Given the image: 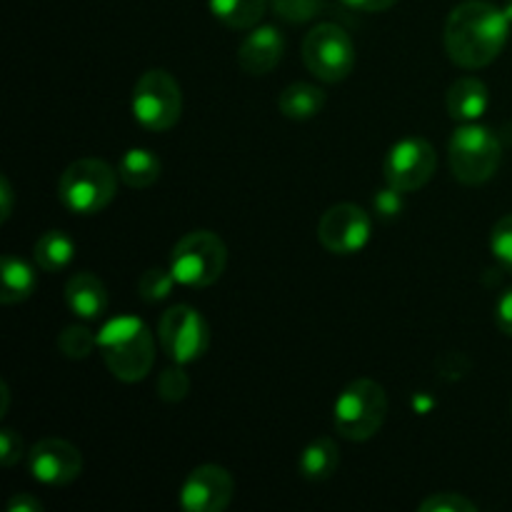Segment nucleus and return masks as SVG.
Here are the masks:
<instances>
[{
    "instance_id": "1",
    "label": "nucleus",
    "mask_w": 512,
    "mask_h": 512,
    "mask_svg": "<svg viewBox=\"0 0 512 512\" xmlns=\"http://www.w3.org/2000/svg\"><path fill=\"white\" fill-rule=\"evenodd\" d=\"M510 35L505 10L488 0H465L445 23V50L458 68L478 70L493 63L503 53Z\"/></svg>"
},
{
    "instance_id": "2",
    "label": "nucleus",
    "mask_w": 512,
    "mask_h": 512,
    "mask_svg": "<svg viewBox=\"0 0 512 512\" xmlns=\"http://www.w3.org/2000/svg\"><path fill=\"white\" fill-rule=\"evenodd\" d=\"M98 348L110 373L123 383H138L153 370V333L143 320L133 318V315L108 320L98 335Z\"/></svg>"
},
{
    "instance_id": "3",
    "label": "nucleus",
    "mask_w": 512,
    "mask_h": 512,
    "mask_svg": "<svg viewBox=\"0 0 512 512\" xmlns=\"http://www.w3.org/2000/svg\"><path fill=\"white\" fill-rule=\"evenodd\" d=\"M118 170L105 160L80 158L65 168L58 183V198L73 215H95L108 208L118 190Z\"/></svg>"
},
{
    "instance_id": "4",
    "label": "nucleus",
    "mask_w": 512,
    "mask_h": 512,
    "mask_svg": "<svg viewBox=\"0 0 512 512\" xmlns=\"http://www.w3.org/2000/svg\"><path fill=\"white\" fill-rule=\"evenodd\" d=\"M388 415V395L375 380H353L335 400L333 423L345 440L365 443L380 433Z\"/></svg>"
},
{
    "instance_id": "5",
    "label": "nucleus",
    "mask_w": 512,
    "mask_h": 512,
    "mask_svg": "<svg viewBox=\"0 0 512 512\" xmlns=\"http://www.w3.org/2000/svg\"><path fill=\"white\" fill-rule=\"evenodd\" d=\"M503 148L498 135L483 125L465 123L450 138L448 163L455 180L463 185H483L498 173Z\"/></svg>"
},
{
    "instance_id": "6",
    "label": "nucleus",
    "mask_w": 512,
    "mask_h": 512,
    "mask_svg": "<svg viewBox=\"0 0 512 512\" xmlns=\"http://www.w3.org/2000/svg\"><path fill=\"white\" fill-rule=\"evenodd\" d=\"M228 263V248L220 235L210 230H193L175 243L170 270L185 288H208L218 283Z\"/></svg>"
},
{
    "instance_id": "7",
    "label": "nucleus",
    "mask_w": 512,
    "mask_h": 512,
    "mask_svg": "<svg viewBox=\"0 0 512 512\" xmlns=\"http://www.w3.org/2000/svg\"><path fill=\"white\" fill-rule=\"evenodd\" d=\"M183 113V93L168 70L153 68L138 78L133 88V118L150 133H165Z\"/></svg>"
},
{
    "instance_id": "8",
    "label": "nucleus",
    "mask_w": 512,
    "mask_h": 512,
    "mask_svg": "<svg viewBox=\"0 0 512 512\" xmlns=\"http://www.w3.org/2000/svg\"><path fill=\"white\" fill-rule=\"evenodd\" d=\"M303 63L323 83H340L355 68V45L335 23H320L305 35Z\"/></svg>"
},
{
    "instance_id": "9",
    "label": "nucleus",
    "mask_w": 512,
    "mask_h": 512,
    "mask_svg": "<svg viewBox=\"0 0 512 512\" xmlns=\"http://www.w3.org/2000/svg\"><path fill=\"white\" fill-rule=\"evenodd\" d=\"M160 345L173 363L188 365L203 358L210 345V330L203 315L190 305H173L158 323Z\"/></svg>"
},
{
    "instance_id": "10",
    "label": "nucleus",
    "mask_w": 512,
    "mask_h": 512,
    "mask_svg": "<svg viewBox=\"0 0 512 512\" xmlns=\"http://www.w3.org/2000/svg\"><path fill=\"white\" fill-rule=\"evenodd\" d=\"M438 168V153L425 138H405L388 150L383 163L385 183L400 193H413L430 183Z\"/></svg>"
},
{
    "instance_id": "11",
    "label": "nucleus",
    "mask_w": 512,
    "mask_h": 512,
    "mask_svg": "<svg viewBox=\"0 0 512 512\" xmlns=\"http://www.w3.org/2000/svg\"><path fill=\"white\" fill-rule=\"evenodd\" d=\"M373 223L370 215L355 203H338L325 210L318 223V240L328 253L353 255L368 245Z\"/></svg>"
},
{
    "instance_id": "12",
    "label": "nucleus",
    "mask_w": 512,
    "mask_h": 512,
    "mask_svg": "<svg viewBox=\"0 0 512 512\" xmlns=\"http://www.w3.org/2000/svg\"><path fill=\"white\" fill-rule=\"evenodd\" d=\"M235 493L233 475L220 465H200L180 488V508L185 512H223Z\"/></svg>"
},
{
    "instance_id": "13",
    "label": "nucleus",
    "mask_w": 512,
    "mask_h": 512,
    "mask_svg": "<svg viewBox=\"0 0 512 512\" xmlns=\"http://www.w3.org/2000/svg\"><path fill=\"white\" fill-rule=\"evenodd\" d=\"M30 473L43 485H68L83 473V455L73 443L60 438H45L33 445L28 455Z\"/></svg>"
},
{
    "instance_id": "14",
    "label": "nucleus",
    "mask_w": 512,
    "mask_h": 512,
    "mask_svg": "<svg viewBox=\"0 0 512 512\" xmlns=\"http://www.w3.org/2000/svg\"><path fill=\"white\" fill-rule=\"evenodd\" d=\"M285 38L273 25H255L238 48V63L248 75H268L283 60Z\"/></svg>"
},
{
    "instance_id": "15",
    "label": "nucleus",
    "mask_w": 512,
    "mask_h": 512,
    "mask_svg": "<svg viewBox=\"0 0 512 512\" xmlns=\"http://www.w3.org/2000/svg\"><path fill=\"white\" fill-rule=\"evenodd\" d=\"M65 303L78 318L95 320L108 310V290L98 275L80 270L65 283Z\"/></svg>"
},
{
    "instance_id": "16",
    "label": "nucleus",
    "mask_w": 512,
    "mask_h": 512,
    "mask_svg": "<svg viewBox=\"0 0 512 512\" xmlns=\"http://www.w3.org/2000/svg\"><path fill=\"white\" fill-rule=\"evenodd\" d=\"M448 113L458 123H475L488 110V85L478 78H460L448 90Z\"/></svg>"
},
{
    "instance_id": "17",
    "label": "nucleus",
    "mask_w": 512,
    "mask_h": 512,
    "mask_svg": "<svg viewBox=\"0 0 512 512\" xmlns=\"http://www.w3.org/2000/svg\"><path fill=\"white\" fill-rule=\"evenodd\" d=\"M160 173H163V163L155 153L145 148H130L125 150L123 158L118 163V175L128 188L143 190L158 183Z\"/></svg>"
},
{
    "instance_id": "18",
    "label": "nucleus",
    "mask_w": 512,
    "mask_h": 512,
    "mask_svg": "<svg viewBox=\"0 0 512 512\" xmlns=\"http://www.w3.org/2000/svg\"><path fill=\"white\" fill-rule=\"evenodd\" d=\"M0 275H3V288H0V303L18 305L33 295L35 273L25 260L15 255H3L0 260Z\"/></svg>"
},
{
    "instance_id": "19",
    "label": "nucleus",
    "mask_w": 512,
    "mask_h": 512,
    "mask_svg": "<svg viewBox=\"0 0 512 512\" xmlns=\"http://www.w3.org/2000/svg\"><path fill=\"white\" fill-rule=\"evenodd\" d=\"M33 255L40 270H45V273H58V270H65L73 263L75 243L63 230H48V233H43L35 240Z\"/></svg>"
},
{
    "instance_id": "20",
    "label": "nucleus",
    "mask_w": 512,
    "mask_h": 512,
    "mask_svg": "<svg viewBox=\"0 0 512 512\" xmlns=\"http://www.w3.org/2000/svg\"><path fill=\"white\" fill-rule=\"evenodd\" d=\"M338 465H340L338 445H335L330 438H318L310 445H305L298 460L300 475L308 480H315V483L333 478Z\"/></svg>"
},
{
    "instance_id": "21",
    "label": "nucleus",
    "mask_w": 512,
    "mask_h": 512,
    "mask_svg": "<svg viewBox=\"0 0 512 512\" xmlns=\"http://www.w3.org/2000/svg\"><path fill=\"white\" fill-rule=\"evenodd\" d=\"M325 93L310 83H293L280 93L278 108L290 120H310L323 110Z\"/></svg>"
},
{
    "instance_id": "22",
    "label": "nucleus",
    "mask_w": 512,
    "mask_h": 512,
    "mask_svg": "<svg viewBox=\"0 0 512 512\" xmlns=\"http://www.w3.org/2000/svg\"><path fill=\"white\" fill-rule=\"evenodd\" d=\"M268 0H210V13L233 30H250L265 15Z\"/></svg>"
},
{
    "instance_id": "23",
    "label": "nucleus",
    "mask_w": 512,
    "mask_h": 512,
    "mask_svg": "<svg viewBox=\"0 0 512 512\" xmlns=\"http://www.w3.org/2000/svg\"><path fill=\"white\" fill-rule=\"evenodd\" d=\"M98 345V338L90 333L88 328H80V325H70L60 333L58 348L65 358L70 360H83L93 353V348Z\"/></svg>"
},
{
    "instance_id": "24",
    "label": "nucleus",
    "mask_w": 512,
    "mask_h": 512,
    "mask_svg": "<svg viewBox=\"0 0 512 512\" xmlns=\"http://www.w3.org/2000/svg\"><path fill=\"white\" fill-rule=\"evenodd\" d=\"M175 283H178V280H175L173 270L150 268L145 270L143 278H140L138 293L140 298L148 300V303H160V300H165L170 293H173Z\"/></svg>"
},
{
    "instance_id": "25",
    "label": "nucleus",
    "mask_w": 512,
    "mask_h": 512,
    "mask_svg": "<svg viewBox=\"0 0 512 512\" xmlns=\"http://www.w3.org/2000/svg\"><path fill=\"white\" fill-rule=\"evenodd\" d=\"M325 0H270L275 13L288 23H308L320 13Z\"/></svg>"
},
{
    "instance_id": "26",
    "label": "nucleus",
    "mask_w": 512,
    "mask_h": 512,
    "mask_svg": "<svg viewBox=\"0 0 512 512\" xmlns=\"http://www.w3.org/2000/svg\"><path fill=\"white\" fill-rule=\"evenodd\" d=\"M490 250H493L500 268L512 273V213L495 223L493 235H490Z\"/></svg>"
},
{
    "instance_id": "27",
    "label": "nucleus",
    "mask_w": 512,
    "mask_h": 512,
    "mask_svg": "<svg viewBox=\"0 0 512 512\" xmlns=\"http://www.w3.org/2000/svg\"><path fill=\"white\" fill-rule=\"evenodd\" d=\"M190 380L180 368H165L158 378V395L165 403H180L188 398Z\"/></svg>"
},
{
    "instance_id": "28",
    "label": "nucleus",
    "mask_w": 512,
    "mask_h": 512,
    "mask_svg": "<svg viewBox=\"0 0 512 512\" xmlns=\"http://www.w3.org/2000/svg\"><path fill=\"white\" fill-rule=\"evenodd\" d=\"M475 503H470L460 493H435L420 503V512H475Z\"/></svg>"
},
{
    "instance_id": "29",
    "label": "nucleus",
    "mask_w": 512,
    "mask_h": 512,
    "mask_svg": "<svg viewBox=\"0 0 512 512\" xmlns=\"http://www.w3.org/2000/svg\"><path fill=\"white\" fill-rule=\"evenodd\" d=\"M20 458H23V440L15 430L3 428L0 430V463L5 468H13Z\"/></svg>"
},
{
    "instance_id": "30",
    "label": "nucleus",
    "mask_w": 512,
    "mask_h": 512,
    "mask_svg": "<svg viewBox=\"0 0 512 512\" xmlns=\"http://www.w3.org/2000/svg\"><path fill=\"white\" fill-rule=\"evenodd\" d=\"M495 323H498V328L503 330L505 335L512 338V288L505 290V293L500 295L498 305H495Z\"/></svg>"
},
{
    "instance_id": "31",
    "label": "nucleus",
    "mask_w": 512,
    "mask_h": 512,
    "mask_svg": "<svg viewBox=\"0 0 512 512\" xmlns=\"http://www.w3.org/2000/svg\"><path fill=\"white\" fill-rule=\"evenodd\" d=\"M375 205H378V210L383 215H395V213H400V190H395V188H385L383 193H378V198H375Z\"/></svg>"
},
{
    "instance_id": "32",
    "label": "nucleus",
    "mask_w": 512,
    "mask_h": 512,
    "mask_svg": "<svg viewBox=\"0 0 512 512\" xmlns=\"http://www.w3.org/2000/svg\"><path fill=\"white\" fill-rule=\"evenodd\" d=\"M340 3H345L353 10H360V13H383V10L393 8L398 0H340Z\"/></svg>"
},
{
    "instance_id": "33",
    "label": "nucleus",
    "mask_w": 512,
    "mask_h": 512,
    "mask_svg": "<svg viewBox=\"0 0 512 512\" xmlns=\"http://www.w3.org/2000/svg\"><path fill=\"white\" fill-rule=\"evenodd\" d=\"M8 512H43V503L28 493L13 495L8 503Z\"/></svg>"
},
{
    "instance_id": "34",
    "label": "nucleus",
    "mask_w": 512,
    "mask_h": 512,
    "mask_svg": "<svg viewBox=\"0 0 512 512\" xmlns=\"http://www.w3.org/2000/svg\"><path fill=\"white\" fill-rule=\"evenodd\" d=\"M13 188H10V180L5 178V175H0V223H5V220L10 218V213H13Z\"/></svg>"
},
{
    "instance_id": "35",
    "label": "nucleus",
    "mask_w": 512,
    "mask_h": 512,
    "mask_svg": "<svg viewBox=\"0 0 512 512\" xmlns=\"http://www.w3.org/2000/svg\"><path fill=\"white\" fill-rule=\"evenodd\" d=\"M0 393H3V405H0V415H5V410H8V385L0 383Z\"/></svg>"
},
{
    "instance_id": "36",
    "label": "nucleus",
    "mask_w": 512,
    "mask_h": 512,
    "mask_svg": "<svg viewBox=\"0 0 512 512\" xmlns=\"http://www.w3.org/2000/svg\"><path fill=\"white\" fill-rule=\"evenodd\" d=\"M505 15H508V20L512 23V0H505Z\"/></svg>"
}]
</instances>
